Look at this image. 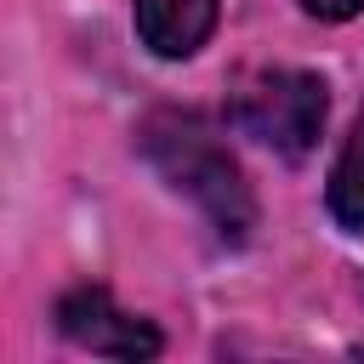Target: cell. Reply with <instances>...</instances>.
I'll return each mask as SVG.
<instances>
[{
  "label": "cell",
  "mask_w": 364,
  "mask_h": 364,
  "mask_svg": "<svg viewBox=\"0 0 364 364\" xmlns=\"http://www.w3.org/2000/svg\"><path fill=\"white\" fill-rule=\"evenodd\" d=\"M136 142H142V159H148L176 193H188V199L205 210V222H210L228 245H239V239L256 228L250 182H245L239 159L216 142V131H210L199 114L159 108V114L142 119Z\"/></svg>",
  "instance_id": "obj_1"
},
{
  "label": "cell",
  "mask_w": 364,
  "mask_h": 364,
  "mask_svg": "<svg viewBox=\"0 0 364 364\" xmlns=\"http://www.w3.org/2000/svg\"><path fill=\"white\" fill-rule=\"evenodd\" d=\"M324 114H330L324 80L307 74V68H256V74L239 80V91L228 102V119L245 136H256L262 148L284 154V159L313 154V142L324 131Z\"/></svg>",
  "instance_id": "obj_2"
},
{
  "label": "cell",
  "mask_w": 364,
  "mask_h": 364,
  "mask_svg": "<svg viewBox=\"0 0 364 364\" xmlns=\"http://www.w3.org/2000/svg\"><path fill=\"white\" fill-rule=\"evenodd\" d=\"M57 324H63V336H68L74 347L102 353V358H154V353H159V330L142 324L136 313L114 307V296L97 290V284L68 290V296L57 301Z\"/></svg>",
  "instance_id": "obj_3"
},
{
  "label": "cell",
  "mask_w": 364,
  "mask_h": 364,
  "mask_svg": "<svg viewBox=\"0 0 364 364\" xmlns=\"http://www.w3.org/2000/svg\"><path fill=\"white\" fill-rule=\"evenodd\" d=\"M222 0H136V34L154 57H193L216 28Z\"/></svg>",
  "instance_id": "obj_4"
},
{
  "label": "cell",
  "mask_w": 364,
  "mask_h": 364,
  "mask_svg": "<svg viewBox=\"0 0 364 364\" xmlns=\"http://www.w3.org/2000/svg\"><path fill=\"white\" fill-rule=\"evenodd\" d=\"M324 205L347 233H364V114L353 119V131H347V142H341V154L330 165Z\"/></svg>",
  "instance_id": "obj_5"
},
{
  "label": "cell",
  "mask_w": 364,
  "mask_h": 364,
  "mask_svg": "<svg viewBox=\"0 0 364 364\" xmlns=\"http://www.w3.org/2000/svg\"><path fill=\"white\" fill-rule=\"evenodd\" d=\"M301 11L318 17V23H347V17L364 11V0H301Z\"/></svg>",
  "instance_id": "obj_6"
}]
</instances>
